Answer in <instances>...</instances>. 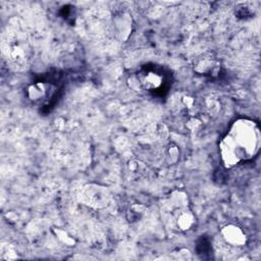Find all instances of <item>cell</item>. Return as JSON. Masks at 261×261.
<instances>
[{
	"instance_id": "6da1fadb",
	"label": "cell",
	"mask_w": 261,
	"mask_h": 261,
	"mask_svg": "<svg viewBox=\"0 0 261 261\" xmlns=\"http://www.w3.org/2000/svg\"><path fill=\"white\" fill-rule=\"evenodd\" d=\"M260 148L258 124L248 118L237 119L219 143L221 161L225 167H232L251 160Z\"/></svg>"
},
{
	"instance_id": "7a4b0ae2",
	"label": "cell",
	"mask_w": 261,
	"mask_h": 261,
	"mask_svg": "<svg viewBox=\"0 0 261 261\" xmlns=\"http://www.w3.org/2000/svg\"><path fill=\"white\" fill-rule=\"evenodd\" d=\"M130 86L135 90L155 93L163 89L165 85V74L155 66H147L136 72L130 77Z\"/></svg>"
},
{
	"instance_id": "3957f363",
	"label": "cell",
	"mask_w": 261,
	"mask_h": 261,
	"mask_svg": "<svg viewBox=\"0 0 261 261\" xmlns=\"http://www.w3.org/2000/svg\"><path fill=\"white\" fill-rule=\"evenodd\" d=\"M56 86L50 82L39 81L29 86L27 94L29 99L34 103L45 104L51 101L56 95Z\"/></svg>"
},
{
	"instance_id": "277c9868",
	"label": "cell",
	"mask_w": 261,
	"mask_h": 261,
	"mask_svg": "<svg viewBox=\"0 0 261 261\" xmlns=\"http://www.w3.org/2000/svg\"><path fill=\"white\" fill-rule=\"evenodd\" d=\"M171 207L172 209L170 210V216L176 228L181 231L190 230L195 225L196 218L188 205L181 201L180 204H177L176 206L172 204Z\"/></svg>"
},
{
	"instance_id": "5b68a950",
	"label": "cell",
	"mask_w": 261,
	"mask_h": 261,
	"mask_svg": "<svg viewBox=\"0 0 261 261\" xmlns=\"http://www.w3.org/2000/svg\"><path fill=\"white\" fill-rule=\"evenodd\" d=\"M195 70L199 74H203L205 76L216 77L220 73V65L219 63L209 57H203L197 60L195 63Z\"/></svg>"
},
{
	"instance_id": "8992f818",
	"label": "cell",
	"mask_w": 261,
	"mask_h": 261,
	"mask_svg": "<svg viewBox=\"0 0 261 261\" xmlns=\"http://www.w3.org/2000/svg\"><path fill=\"white\" fill-rule=\"evenodd\" d=\"M223 239L231 246H243L246 243L245 233L234 225H227L222 229Z\"/></svg>"
},
{
	"instance_id": "52a82bcc",
	"label": "cell",
	"mask_w": 261,
	"mask_h": 261,
	"mask_svg": "<svg viewBox=\"0 0 261 261\" xmlns=\"http://www.w3.org/2000/svg\"><path fill=\"white\" fill-rule=\"evenodd\" d=\"M237 15L239 17H248L252 15V11L247 4H241L237 7Z\"/></svg>"
}]
</instances>
